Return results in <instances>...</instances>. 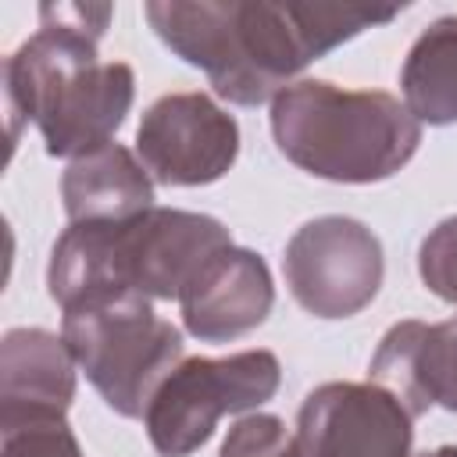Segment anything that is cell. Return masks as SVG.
Listing matches in <instances>:
<instances>
[{"mask_svg":"<svg viewBox=\"0 0 457 457\" xmlns=\"http://www.w3.org/2000/svg\"><path fill=\"white\" fill-rule=\"evenodd\" d=\"M418 275L432 296L457 307V214L443 218L418 246Z\"/></svg>","mask_w":457,"mask_h":457,"instance_id":"2e32d148","label":"cell"},{"mask_svg":"<svg viewBox=\"0 0 457 457\" xmlns=\"http://www.w3.org/2000/svg\"><path fill=\"white\" fill-rule=\"evenodd\" d=\"M143 14L157 39L200 68L214 93L239 107L275 100L328 50L386 25L400 7L268 4V0H150Z\"/></svg>","mask_w":457,"mask_h":457,"instance_id":"6da1fadb","label":"cell"},{"mask_svg":"<svg viewBox=\"0 0 457 457\" xmlns=\"http://www.w3.org/2000/svg\"><path fill=\"white\" fill-rule=\"evenodd\" d=\"M275 307L271 271L246 246H221L179 296L182 325L200 343H232L268 321Z\"/></svg>","mask_w":457,"mask_h":457,"instance_id":"30bf717a","label":"cell"},{"mask_svg":"<svg viewBox=\"0 0 457 457\" xmlns=\"http://www.w3.org/2000/svg\"><path fill=\"white\" fill-rule=\"evenodd\" d=\"M368 382L389 389L414 418L428 407L457 414V314L436 325L396 321L371 353Z\"/></svg>","mask_w":457,"mask_h":457,"instance_id":"8fae6325","label":"cell"},{"mask_svg":"<svg viewBox=\"0 0 457 457\" xmlns=\"http://www.w3.org/2000/svg\"><path fill=\"white\" fill-rule=\"evenodd\" d=\"M111 4H43L39 32L4 61V104L11 143L36 121L50 157H82L125 125L136 75L125 61H100Z\"/></svg>","mask_w":457,"mask_h":457,"instance_id":"7a4b0ae2","label":"cell"},{"mask_svg":"<svg viewBox=\"0 0 457 457\" xmlns=\"http://www.w3.org/2000/svg\"><path fill=\"white\" fill-rule=\"evenodd\" d=\"M218 457H303L296 436L286 428L278 414H246L239 418Z\"/></svg>","mask_w":457,"mask_h":457,"instance_id":"9a60e30c","label":"cell"},{"mask_svg":"<svg viewBox=\"0 0 457 457\" xmlns=\"http://www.w3.org/2000/svg\"><path fill=\"white\" fill-rule=\"evenodd\" d=\"M68 221H125L154 207V179L121 143H104L75 157L61 175Z\"/></svg>","mask_w":457,"mask_h":457,"instance_id":"4fadbf2b","label":"cell"},{"mask_svg":"<svg viewBox=\"0 0 457 457\" xmlns=\"http://www.w3.org/2000/svg\"><path fill=\"white\" fill-rule=\"evenodd\" d=\"M271 136L300 171L368 186L407 168L421 143V121L393 93L300 79L271 100Z\"/></svg>","mask_w":457,"mask_h":457,"instance_id":"277c9868","label":"cell"},{"mask_svg":"<svg viewBox=\"0 0 457 457\" xmlns=\"http://www.w3.org/2000/svg\"><path fill=\"white\" fill-rule=\"evenodd\" d=\"M407 111L425 125L457 121V14L436 18L407 50L400 68Z\"/></svg>","mask_w":457,"mask_h":457,"instance_id":"5bb4252c","label":"cell"},{"mask_svg":"<svg viewBox=\"0 0 457 457\" xmlns=\"http://www.w3.org/2000/svg\"><path fill=\"white\" fill-rule=\"evenodd\" d=\"M303 457H411L414 414L375 382H325L296 414Z\"/></svg>","mask_w":457,"mask_h":457,"instance_id":"9c48e42d","label":"cell"},{"mask_svg":"<svg viewBox=\"0 0 457 457\" xmlns=\"http://www.w3.org/2000/svg\"><path fill=\"white\" fill-rule=\"evenodd\" d=\"M221 246H232V236L218 218L179 207H150L125 221H68L50 250L46 289L61 311L107 293L179 300Z\"/></svg>","mask_w":457,"mask_h":457,"instance_id":"3957f363","label":"cell"},{"mask_svg":"<svg viewBox=\"0 0 457 457\" xmlns=\"http://www.w3.org/2000/svg\"><path fill=\"white\" fill-rule=\"evenodd\" d=\"M282 275L293 300L325 321L361 314L382 289L386 257L378 236L346 214L303 221L282 253Z\"/></svg>","mask_w":457,"mask_h":457,"instance_id":"52a82bcc","label":"cell"},{"mask_svg":"<svg viewBox=\"0 0 457 457\" xmlns=\"http://www.w3.org/2000/svg\"><path fill=\"white\" fill-rule=\"evenodd\" d=\"M61 339L79 371L121 418H143L157 386L186 361L182 332L139 293H107L64 307Z\"/></svg>","mask_w":457,"mask_h":457,"instance_id":"5b68a950","label":"cell"},{"mask_svg":"<svg viewBox=\"0 0 457 457\" xmlns=\"http://www.w3.org/2000/svg\"><path fill=\"white\" fill-rule=\"evenodd\" d=\"M282 364L271 350L186 357L154 393L143 425L161 457L196 453L225 414L257 411L278 393Z\"/></svg>","mask_w":457,"mask_h":457,"instance_id":"8992f818","label":"cell"},{"mask_svg":"<svg viewBox=\"0 0 457 457\" xmlns=\"http://www.w3.org/2000/svg\"><path fill=\"white\" fill-rule=\"evenodd\" d=\"M421 457H457V446H436V450H428Z\"/></svg>","mask_w":457,"mask_h":457,"instance_id":"ac0fdd59","label":"cell"},{"mask_svg":"<svg viewBox=\"0 0 457 457\" xmlns=\"http://www.w3.org/2000/svg\"><path fill=\"white\" fill-rule=\"evenodd\" d=\"M136 157L161 186H211L239 157V125L207 93H168L143 111Z\"/></svg>","mask_w":457,"mask_h":457,"instance_id":"ba28073f","label":"cell"},{"mask_svg":"<svg viewBox=\"0 0 457 457\" xmlns=\"http://www.w3.org/2000/svg\"><path fill=\"white\" fill-rule=\"evenodd\" d=\"M0 457H82V446L68 418H39L18 428H4Z\"/></svg>","mask_w":457,"mask_h":457,"instance_id":"e0dca14e","label":"cell"},{"mask_svg":"<svg viewBox=\"0 0 457 457\" xmlns=\"http://www.w3.org/2000/svg\"><path fill=\"white\" fill-rule=\"evenodd\" d=\"M75 357L46 328H11L0 343V432L64 418L75 400Z\"/></svg>","mask_w":457,"mask_h":457,"instance_id":"7c38bea8","label":"cell"}]
</instances>
